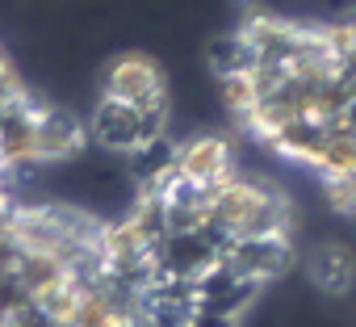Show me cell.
Segmentation results:
<instances>
[{
    "label": "cell",
    "mask_w": 356,
    "mask_h": 327,
    "mask_svg": "<svg viewBox=\"0 0 356 327\" xmlns=\"http://www.w3.org/2000/svg\"><path fill=\"white\" fill-rule=\"evenodd\" d=\"M0 327H231L172 294L122 227L0 206Z\"/></svg>",
    "instance_id": "obj_1"
},
{
    "label": "cell",
    "mask_w": 356,
    "mask_h": 327,
    "mask_svg": "<svg viewBox=\"0 0 356 327\" xmlns=\"http://www.w3.org/2000/svg\"><path fill=\"white\" fill-rule=\"evenodd\" d=\"M302 269H306L310 289H318L323 298H352L356 294V248L335 239V235L310 244Z\"/></svg>",
    "instance_id": "obj_3"
},
{
    "label": "cell",
    "mask_w": 356,
    "mask_h": 327,
    "mask_svg": "<svg viewBox=\"0 0 356 327\" xmlns=\"http://www.w3.org/2000/svg\"><path fill=\"white\" fill-rule=\"evenodd\" d=\"M168 118H172V97L163 67L147 55H122L101 76V97L92 105L88 134L113 155L147 159L163 151Z\"/></svg>",
    "instance_id": "obj_2"
}]
</instances>
